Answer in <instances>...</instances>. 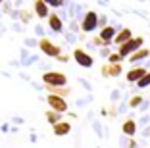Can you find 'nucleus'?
<instances>
[{"label": "nucleus", "mask_w": 150, "mask_h": 148, "mask_svg": "<svg viewBox=\"0 0 150 148\" xmlns=\"http://www.w3.org/2000/svg\"><path fill=\"white\" fill-rule=\"evenodd\" d=\"M42 83L48 89H60V87H64V85H67V77L64 73H60V71L50 69L42 75Z\"/></svg>", "instance_id": "nucleus-1"}, {"label": "nucleus", "mask_w": 150, "mask_h": 148, "mask_svg": "<svg viewBox=\"0 0 150 148\" xmlns=\"http://www.w3.org/2000/svg\"><path fill=\"white\" fill-rule=\"evenodd\" d=\"M142 42H144V39H142V37H135V39H131L129 42L121 44V46H119V50H117V54H119L121 58H125V56L131 58L135 52H139V50H141Z\"/></svg>", "instance_id": "nucleus-2"}, {"label": "nucleus", "mask_w": 150, "mask_h": 148, "mask_svg": "<svg viewBox=\"0 0 150 148\" xmlns=\"http://www.w3.org/2000/svg\"><path fill=\"white\" fill-rule=\"evenodd\" d=\"M100 23V19H98L96 12H87L83 16V23H81V29L85 31V33H91V31L96 29V25Z\"/></svg>", "instance_id": "nucleus-3"}, {"label": "nucleus", "mask_w": 150, "mask_h": 148, "mask_svg": "<svg viewBox=\"0 0 150 148\" xmlns=\"http://www.w3.org/2000/svg\"><path fill=\"white\" fill-rule=\"evenodd\" d=\"M39 46L46 56H52V58H60V46H56L54 42H50V39H40L39 40Z\"/></svg>", "instance_id": "nucleus-4"}, {"label": "nucleus", "mask_w": 150, "mask_h": 148, "mask_svg": "<svg viewBox=\"0 0 150 148\" xmlns=\"http://www.w3.org/2000/svg\"><path fill=\"white\" fill-rule=\"evenodd\" d=\"M48 104H50V108L54 110V112H58V113H64V112H67V102L64 100L62 96H56V94H48Z\"/></svg>", "instance_id": "nucleus-5"}, {"label": "nucleus", "mask_w": 150, "mask_h": 148, "mask_svg": "<svg viewBox=\"0 0 150 148\" xmlns=\"http://www.w3.org/2000/svg\"><path fill=\"white\" fill-rule=\"evenodd\" d=\"M73 58L77 60V64L83 65V67H91V65H93V56H88V54L85 52V50H81V48H75Z\"/></svg>", "instance_id": "nucleus-6"}, {"label": "nucleus", "mask_w": 150, "mask_h": 148, "mask_svg": "<svg viewBox=\"0 0 150 148\" xmlns=\"http://www.w3.org/2000/svg\"><path fill=\"white\" fill-rule=\"evenodd\" d=\"M115 35H117V33H115V29H114V27L106 25L104 29L100 31V35H98V39H100L104 44H108V42H112V40L115 39Z\"/></svg>", "instance_id": "nucleus-7"}, {"label": "nucleus", "mask_w": 150, "mask_h": 148, "mask_svg": "<svg viewBox=\"0 0 150 148\" xmlns=\"http://www.w3.org/2000/svg\"><path fill=\"white\" fill-rule=\"evenodd\" d=\"M146 73H148V71H146L144 67H135V69H131L127 73V81H129V83H139Z\"/></svg>", "instance_id": "nucleus-8"}, {"label": "nucleus", "mask_w": 150, "mask_h": 148, "mask_svg": "<svg viewBox=\"0 0 150 148\" xmlns=\"http://www.w3.org/2000/svg\"><path fill=\"white\" fill-rule=\"evenodd\" d=\"M48 25H50V29H52L54 33H62V29H64V23H62V19H60L58 13H50Z\"/></svg>", "instance_id": "nucleus-9"}, {"label": "nucleus", "mask_w": 150, "mask_h": 148, "mask_svg": "<svg viewBox=\"0 0 150 148\" xmlns=\"http://www.w3.org/2000/svg\"><path fill=\"white\" fill-rule=\"evenodd\" d=\"M121 73V65L119 64H108L102 67V75L104 77H115V75Z\"/></svg>", "instance_id": "nucleus-10"}, {"label": "nucleus", "mask_w": 150, "mask_h": 148, "mask_svg": "<svg viewBox=\"0 0 150 148\" xmlns=\"http://www.w3.org/2000/svg\"><path fill=\"white\" fill-rule=\"evenodd\" d=\"M133 39V33H131V29H121L117 33V35H115V39H114V42H117L119 46H121V44H125V42H129V40Z\"/></svg>", "instance_id": "nucleus-11"}, {"label": "nucleus", "mask_w": 150, "mask_h": 148, "mask_svg": "<svg viewBox=\"0 0 150 148\" xmlns=\"http://www.w3.org/2000/svg\"><path fill=\"white\" fill-rule=\"evenodd\" d=\"M35 12L39 18H50V12H48V4L42 2V0H35Z\"/></svg>", "instance_id": "nucleus-12"}, {"label": "nucleus", "mask_w": 150, "mask_h": 148, "mask_svg": "<svg viewBox=\"0 0 150 148\" xmlns=\"http://www.w3.org/2000/svg\"><path fill=\"white\" fill-rule=\"evenodd\" d=\"M69 131H71V123H67V121H60L58 125H54V135L56 137H64Z\"/></svg>", "instance_id": "nucleus-13"}, {"label": "nucleus", "mask_w": 150, "mask_h": 148, "mask_svg": "<svg viewBox=\"0 0 150 148\" xmlns=\"http://www.w3.org/2000/svg\"><path fill=\"white\" fill-rule=\"evenodd\" d=\"M121 131H123V135L133 137V135H135V131H137V125H135V121H133V119H127V121L121 125Z\"/></svg>", "instance_id": "nucleus-14"}, {"label": "nucleus", "mask_w": 150, "mask_h": 148, "mask_svg": "<svg viewBox=\"0 0 150 148\" xmlns=\"http://www.w3.org/2000/svg\"><path fill=\"white\" fill-rule=\"evenodd\" d=\"M148 54H150V50H148V48H141L139 52H135L131 58H129V62H131V64H135V62H139V60H142V58H146Z\"/></svg>", "instance_id": "nucleus-15"}, {"label": "nucleus", "mask_w": 150, "mask_h": 148, "mask_svg": "<svg viewBox=\"0 0 150 148\" xmlns=\"http://www.w3.org/2000/svg\"><path fill=\"white\" fill-rule=\"evenodd\" d=\"M46 119H48L52 125H58V123L62 121V115H60L58 112H46Z\"/></svg>", "instance_id": "nucleus-16"}, {"label": "nucleus", "mask_w": 150, "mask_h": 148, "mask_svg": "<svg viewBox=\"0 0 150 148\" xmlns=\"http://www.w3.org/2000/svg\"><path fill=\"white\" fill-rule=\"evenodd\" d=\"M137 85H139V87H141V89H144V87H148V85H150V71H148V73H146V75H144V77H142V79H141V81H139V83H137Z\"/></svg>", "instance_id": "nucleus-17"}, {"label": "nucleus", "mask_w": 150, "mask_h": 148, "mask_svg": "<svg viewBox=\"0 0 150 148\" xmlns=\"http://www.w3.org/2000/svg\"><path fill=\"white\" fill-rule=\"evenodd\" d=\"M141 102H142L141 96H133L131 100H129V106H131V108H137V106H141Z\"/></svg>", "instance_id": "nucleus-18"}, {"label": "nucleus", "mask_w": 150, "mask_h": 148, "mask_svg": "<svg viewBox=\"0 0 150 148\" xmlns=\"http://www.w3.org/2000/svg\"><path fill=\"white\" fill-rule=\"evenodd\" d=\"M121 62V56L119 54H110L108 56V64H119Z\"/></svg>", "instance_id": "nucleus-19"}, {"label": "nucleus", "mask_w": 150, "mask_h": 148, "mask_svg": "<svg viewBox=\"0 0 150 148\" xmlns=\"http://www.w3.org/2000/svg\"><path fill=\"white\" fill-rule=\"evenodd\" d=\"M33 62H39V58H37V56H27L25 60H23V62H19V64H21V65H31Z\"/></svg>", "instance_id": "nucleus-20"}, {"label": "nucleus", "mask_w": 150, "mask_h": 148, "mask_svg": "<svg viewBox=\"0 0 150 148\" xmlns=\"http://www.w3.org/2000/svg\"><path fill=\"white\" fill-rule=\"evenodd\" d=\"M25 44L27 46H37V40L35 39H25Z\"/></svg>", "instance_id": "nucleus-21"}, {"label": "nucleus", "mask_w": 150, "mask_h": 148, "mask_svg": "<svg viewBox=\"0 0 150 148\" xmlns=\"http://www.w3.org/2000/svg\"><path fill=\"white\" fill-rule=\"evenodd\" d=\"M35 33H37V35H42V33H44V31H42V27H40V25H37V27H35Z\"/></svg>", "instance_id": "nucleus-22"}, {"label": "nucleus", "mask_w": 150, "mask_h": 148, "mask_svg": "<svg viewBox=\"0 0 150 148\" xmlns=\"http://www.w3.org/2000/svg\"><path fill=\"white\" fill-rule=\"evenodd\" d=\"M13 123H19V125H21V123H23V118H13Z\"/></svg>", "instance_id": "nucleus-23"}, {"label": "nucleus", "mask_w": 150, "mask_h": 148, "mask_svg": "<svg viewBox=\"0 0 150 148\" xmlns=\"http://www.w3.org/2000/svg\"><path fill=\"white\" fill-rule=\"evenodd\" d=\"M0 131H2V133H6V131H8V125H6V123H4V125H0Z\"/></svg>", "instance_id": "nucleus-24"}]
</instances>
